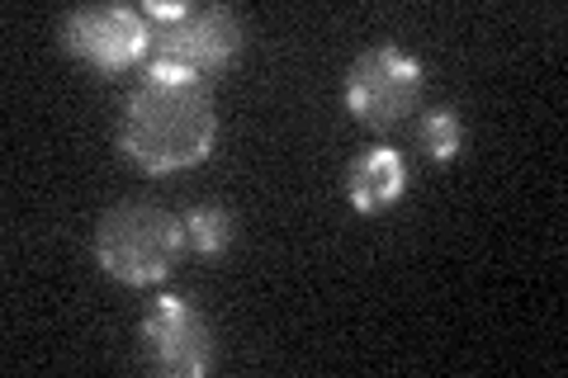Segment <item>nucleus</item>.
I'll list each match as a JSON object with an SVG mask.
<instances>
[{"label": "nucleus", "mask_w": 568, "mask_h": 378, "mask_svg": "<svg viewBox=\"0 0 568 378\" xmlns=\"http://www.w3.org/2000/svg\"><path fill=\"white\" fill-rule=\"evenodd\" d=\"M219 142V114L204 81L142 71L133 95L123 100L119 147L148 175H175L209 161Z\"/></svg>", "instance_id": "nucleus-1"}, {"label": "nucleus", "mask_w": 568, "mask_h": 378, "mask_svg": "<svg viewBox=\"0 0 568 378\" xmlns=\"http://www.w3.org/2000/svg\"><path fill=\"white\" fill-rule=\"evenodd\" d=\"M142 14H148V24H152L148 71L204 81V76H213V71H227L242 58L246 29L227 6L152 0V6H142Z\"/></svg>", "instance_id": "nucleus-2"}, {"label": "nucleus", "mask_w": 568, "mask_h": 378, "mask_svg": "<svg viewBox=\"0 0 568 378\" xmlns=\"http://www.w3.org/2000/svg\"><path fill=\"white\" fill-rule=\"evenodd\" d=\"M190 251L185 223L156 204H119L95 227V260L119 284H162Z\"/></svg>", "instance_id": "nucleus-3"}, {"label": "nucleus", "mask_w": 568, "mask_h": 378, "mask_svg": "<svg viewBox=\"0 0 568 378\" xmlns=\"http://www.w3.org/2000/svg\"><path fill=\"white\" fill-rule=\"evenodd\" d=\"M422 85H426L422 62L394 43L365 48L361 58L346 67V104H351V114L369 123L375 133L398 129V123L417 110Z\"/></svg>", "instance_id": "nucleus-4"}, {"label": "nucleus", "mask_w": 568, "mask_h": 378, "mask_svg": "<svg viewBox=\"0 0 568 378\" xmlns=\"http://www.w3.org/2000/svg\"><path fill=\"white\" fill-rule=\"evenodd\" d=\"M62 48L95 71H129L152 58V24L133 6H81L62 20Z\"/></svg>", "instance_id": "nucleus-5"}, {"label": "nucleus", "mask_w": 568, "mask_h": 378, "mask_svg": "<svg viewBox=\"0 0 568 378\" xmlns=\"http://www.w3.org/2000/svg\"><path fill=\"white\" fill-rule=\"evenodd\" d=\"M142 340H148L152 369L171 378H200L213 369V327L181 294L152 298L148 317H142Z\"/></svg>", "instance_id": "nucleus-6"}, {"label": "nucleus", "mask_w": 568, "mask_h": 378, "mask_svg": "<svg viewBox=\"0 0 568 378\" xmlns=\"http://www.w3.org/2000/svg\"><path fill=\"white\" fill-rule=\"evenodd\" d=\"M407 194V161L398 147H369L351 161L346 200L355 213H384Z\"/></svg>", "instance_id": "nucleus-7"}, {"label": "nucleus", "mask_w": 568, "mask_h": 378, "mask_svg": "<svg viewBox=\"0 0 568 378\" xmlns=\"http://www.w3.org/2000/svg\"><path fill=\"white\" fill-rule=\"evenodd\" d=\"M181 223H185V242H190L194 256L213 260L233 246V213L219 208V204H194Z\"/></svg>", "instance_id": "nucleus-8"}, {"label": "nucleus", "mask_w": 568, "mask_h": 378, "mask_svg": "<svg viewBox=\"0 0 568 378\" xmlns=\"http://www.w3.org/2000/svg\"><path fill=\"white\" fill-rule=\"evenodd\" d=\"M417 142H422V152L432 156V161H455L459 147H465V123H459V114L450 110V104H436V110H426L422 123H417Z\"/></svg>", "instance_id": "nucleus-9"}]
</instances>
